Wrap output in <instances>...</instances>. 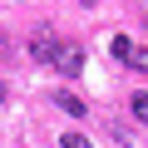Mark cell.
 <instances>
[{"mask_svg":"<svg viewBox=\"0 0 148 148\" xmlns=\"http://www.w3.org/2000/svg\"><path fill=\"white\" fill-rule=\"evenodd\" d=\"M128 109H133V119H138V123H148V94H133V99H128Z\"/></svg>","mask_w":148,"mask_h":148,"instance_id":"cell-4","label":"cell"},{"mask_svg":"<svg viewBox=\"0 0 148 148\" xmlns=\"http://www.w3.org/2000/svg\"><path fill=\"white\" fill-rule=\"evenodd\" d=\"M59 148H94V143H89L84 133H64V138H59Z\"/></svg>","mask_w":148,"mask_h":148,"instance_id":"cell-5","label":"cell"},{"mask_svg":"<svg viewBox=\"0 0 148 148\" xmlns=\"http://www.w3.org/2000/svg\"><path fill=\"white\" fill-rule=\"evenodd\" d=\"M54 104H59L69 119H84V114H89V109H84V99H74V94H54Z\"/></svg>","mask_w":148,"mask_h":148,"instance_id":"cell-3","label":"cell"},{"mask_svg":"<svg viewBox=\"0 0 148 148\" xmlns=\"http://www.w3.org/2000/svg\"><path fill=\"white\" fill-rule=\"evenodd\" d=\"M109 49H114V59H119V64H133V59H138V45H133L128 35H119V40H114Z\"/></svg>","mask_w":148,"mask_h":148,"instance_id":"cell-2","label":"cell"},{"mask_svg":"<svg viewBox=\"0 0 148 148\" xmlns=\"http://www.w3.org/2000/svg\"><path fill=\"white\" fill-rule=\"evenodd\" d=\"M49 64H54L59 74H69V79H74V74H84V49H79V45H54Z\"/></svg>","mask_w":148,"mask_h":148,"instance_id":"cell-1","label":"cell"}]
</instances>
